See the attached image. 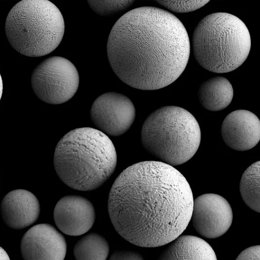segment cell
Returning <instances> with one entry per match:
<instances>
[{"instance_id":"6da1fadb","label":"cell","mask_w":260,"mask_h":260,"mask_svg":"<svg viewBox=\"0 0 260 260\" xmlns=\"http://www.w3.org/2000/svg\"><path fill=\"white\" fill-rule=\"evenodd\" d=\"M193 198L189 183L174 167L160 161L133 164L117 177L108 209L113 225L136 245L156 247L179 237L187 228Z\"/></svg>"},{"instance_id":"7a4b0ae2","label":"cell","mask_w":260,"mask_h":260,"mask_svg":"<svg viewBox=\"0 0 260 260\" xmlns=\"http://www.w3.org/2000/svg\"><path fill=\"white\" fill-rule=\"evenodd\" d=\"M190 42L182 23L161 9L142 7L123 15L110 32V64L127 85L156 90L174 82L185 69Z\"/></svg>"},{"instance_id":"3957f363","label":"cell","mask_w":260,"mask_h":260,"mask_svg":"<svg viewBox=\"0 0 260 260\" xmlns=\"http://www.w3.org/2000/svg\"><path fill=\"white\" fill-rule=\"evenodd\" d=\"M53 162L65 184L76 190L89 191L110 178L116 166L117 154L107 135L95 128L80 127L60 140Z\"/></svg>"},{"instance_id":"277c9868","label":"cell","mask_w":260,"mask_h":260,"mask_svg":"<svg viewBox=\"0 0 260 260\" xmlns=\"http://www.w3.org/2000/svg\"><path fill=\"white\" fill-rule=\"evenodd\" d=\"M192 46L198 62L216 73L233 71L248 56L251 47L249 30L232 14L217 12L203 18L196 27Z\"/></svg>"},{"instance_id":"5b68a950","label":"cell","mask_w":260,"mask_h":260,"mask_svg":"<svg viewBox=\"0 0 260 260\" xmlns=\"http://www.w3.org/2000/svg\"><path fill=\"white\" fill-rule=\"evenodd\" d=\"M201 129L195 117L177 106L161 107L145 120L141 140L145 149L172 166L189 160L200 144Z\"/></svg>"},{"instance_id":"8992f818","label":"cell","mask_w":260,"mask_h":260,"mask_svg":"<svg viewBox=\"0 0 260 260\" xmlns=\"http://www.w3.org/2000/svg\"><path fill=\"white\" fill-rule=\"evenodd\" d=\"M5 31L11 46L29 57H40L54 50L64 32L63 16L47 0H23L8 14Z\"/></svg>"},{"instance_id":"52a82bcc","label":"cell","mask_w":260,"mask_h":260,"mask_svg":"<svg viewBox=\"0 0 260 260\" xmlns=\"http://www.w3.org/2000/svg\"><path fill=\"white\" fill-rule=\"evenodd\" d=\"M79 84L76 68L60 56L46 58L34 70L31 77L32 90L38 98L48 104L57 105L70 100Z\"/></svg>"},{"instance_id":"ba28073f","label":"cell","mask_w":260,"mask_h":260,"mask_svg":"<svg viewBox=\"0 0 260 260\" xmlns=\"http://www.w3.org/2000/svg\"><path fill=\"white\" fill-rule=\"evenodd\" d=\"M90 114L97 129L107 136H118L131 127L136 110L128 97L121 93L109 92L94 101Z\"/></svg>"},{"instance_id":"9c48e42d","label":"cell","mask_w":260,"mask_h":260,"mask_svg":"<svg viewBox=\"0 0 260 260\" xmlns=\"http://www.w3.org/2000/svg\"><path fill=\"white\" fill-rule=\"evenodd\" d=\"M192 225L201 236L209 239L225 234L233 221V211L222 196L206 193L193 200L191 216Z\"/></svg>"},{"instance_id":"30bf717a","label":"cell","mask_w":260,"mask_h":260,"mask_svg":"<svg viewBox=\"0 0 260 260\" xmlns=\"http://www.w3.org/2000/svg\"><path fill=\"white\" fill-rule=\"evenodd\" d=\"M20 250L24 260H64L67 243L54 227L42 223L33 226L24 234Z\"/></svg>"},{"instance_id":"8fae6325","label":"cell","mask_w":260,"mask_h":260,"mask_svg":"<svg viewBox=\"0 0 260 260\" xmlns=\"http://www.w3.org/2000/svg\"><path fill=\"white\" fill-rule=\"evenodd\" d=\"M53 217L56 226L62 233L77 236L86 233L92 228L95 212L92 204L87 199L69 195L56 203Z\"/></svg>"},{"instance_id":"7c38bea8","label":"cell","mask_w":260,"mask_h":260,"mask_svg":"<svg viewBox=\"0 0 260 260\" xmlns=\"http://www.w3.org/2000/svg\"><path fill=\"white\" fill-rule=\"evenodd\" d=\"M221 134L223 141L231 149L248 150L259 141L260 121L257 116L249 111L236 110L224 119Z\"/></svg>"},{"instance_id":"4fadbf2b","label":"cell","mask_w":260,"mask_h":260,"mask_svg":"<svg viewBox=\"0 0 260 260\" xmlns=\"http://www.w3.org/2000/svg\"><path fill=\"white\" fill-rule=\"evenodd\" d=\"M40 213V206L37 197L25 189L9 192L1 204L3 220L13 229H22L31 225L37 221Z\"/></svg>"},{"instance_id":"5bb4252c","label":"cell","mask_w":260,"mask_h":260,"mask_svg":"<svg viewBox=\"0 0 260 260\" xmlns=\"http://www.w3.org/2000/svg\"><path fill=\"white\" fill-rule=\"evenodd\" d=\"M170 243L158 260H217L212 247L199 237L181 236Z\"/></svg>"},{"instance_id":"9a60e30c","label":"cell","mask_w":260,"mask_h":260,"mask_svg":"<svg viewBox=\"0 0 260 260\" xmlns=\"http://www.w3.org/2000/svg\"><path fill=\"white\" fill-rule=\"evenodd\" d=\"M233 95L231 83L220 76L214 77L204 82L198 93L200 104L210 111H219L226 108L231 103Z\"/></svg>"},{"instance_id":"2e32d148","label":"cell","mask_w":260,"mask_h":260,"mask_svg":"<svg viewBox=\"0 0 260 260\" xmlns=\"http://www.w3.org/2000/svg\"><path fill=\"white\" fill-rule=\"evenodd\" d=\"M76 260H106L109 252L107 240L96 233L89 234L81 238L74 247Z\"/></svg>"},{"instance_id":"e0dca14e","label":"cell","mask_w":260,"mask_h":260,"mask_svg":"<svg viewBox=\"0 0 260 260\" xmlns=\"http://www.w3.org/2000/svg\"><path fill=\"white\" fill-rule=\"evenodd\" d=\"M259 161L251 164L243 173L240 182V192L245 203L259 213Z\"/></svg>"},{"instance_id":"ac0fdd59","label":"cell","mask_w":260,"mask_h":260,"mask_svg":"<svg viewBox=\"0 0 260 260\" xmlns=\"http://www.w3.org/2000/svg\"><path fill=\"white\" fill-rule=\"evenodd\" d=\"M134 1H88L90 8L102 16H109L129 8Z\"/></svg>"},{"instance_id":"d6986e66","label":"cell","mask_w":260,"mask_h":260,"mask_svg":"<svg viewBox=\"0 0 260 260\" xmlns=\"http://www.w3.org/2000/svg\"><path fill=\"white\" fill-rule=\"evenodd\" d=\"M209 1H157L156 2L177 13L191 12L206 5Z\"/></svg>"},{"instance_id":"ffe728a7","label":"cell","mask_w":260,"mask_h":260,"mask_svg":"<svg viewBox=\"0 0 260 260\" xmlns=\"http://www.w3.org/2000/svg\"><path fill=\"white\" fill-rule=\"evenodd\" d=\"M109 260H144L139 253L131 250H118L115 251Z\"/></svg>"},{"instance_id":"44dd1931","label":"cell","mask_w":260,"mask_h":260,"mask_svg":"<svg viewBox=\"0 0 260 260\" xmlns=\"http://www.w3.org/2000/svg\"><path fill=\"white\" fill-rule=\"evenodd\" d=\"M259 245L247 248L238 256L236 260H259Z\"/></svg>"},{"instance_id":"7402d4cb","label":"cell","mask_w":260,"mask_h":260,"mask_svg":"<svg viewBox=\"0 0 260 260\" xmlns=\"http://www.w3.org/2000/svg\"><path fill=\"white\" fill-rule=\"evenodd\" d=\"M0 260H10L7 252L0 246Z\"/></svg>"},{"instance_id":"603a6c76","label":"cell","mask_w":260,"mask_h":260,"mask_svg":"<svg viewBox=\"0 0 260 260\" xmlns=\"http://www.w3.org/2000/svg\"><path fill=\"white\" fill-rule=\"evenodd\" d=\"M3 85L2 77L0 74V100L1 99L3 93Z\"/></svg>"}]
</instances>
